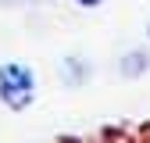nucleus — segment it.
Masks as SVG:
<instances>
[{
  "mask_svg": "<svg viewBox=\"0 0 150 143\" xmlns=\"http://www.w3.org/2000/svg\"><path fill=\"white\" fill-rule=\"evenodd\" d=\"M36 97H40V79H36L32 64L18 61V57L0 64V104L11 115H25L36 104Z\"/></svg>",
  "mask_w": 150,
  "mask_h": 143,
  "instance_id": "obj_1",
  "label": "nucleus"
},
{
  "mask_svg": "<svg viewBox=\"0 0 150 143\" xmlns=\"http://www.w3.org/2000/svg\"><path fill=\"white\" fill-rule=\"evenodd\" d=\"M118 72H122V79H139L150 72V50L146 47H132V50H125L122 57H118Z\"/></svg>",
  "mask_w": 150,
  "mask_h": 143,
  "instance_id": "obj_2",
  "label": "nucleus"
},
{
  "mask_svg": "<svg viewBox=\"0 0 150 143\" xmlns=\"http://www.w3.org/2000/svg\"><path fill=\"white\" fill-rule=\"evenodd\" d=\"M89 75H93V64L82 57V54H68V57H61V79L68 86H82Z\"/></svg>",
  "mask_w": 150,
  "mask_h": 143,
  "instance_id": "obj_3",
  "label": "nucleus"
},
{
  "mask_svg": "<svg viewBox=\"0 0 150 143\" xmlns=\"http://www.w3.org/2000/svg\"><path fill=\"white\" fill-rule=\"evenodd\" d=\"M71 4L79 7V11H97V7H104V4H107V0H71Z\"/></svg>",
  "mask_w": 150,
  "mask_h": 143,
  "instance_id": "obj_4",
  "label": "nucleus"
},
{
  "mask_svg": "<svg viewBox=\"0 0 150 143\" xmlns=\"http://www.w3.org/2000/svg\"><path fill=\"white\" fill-rule=\"evenodd\" d=\"M146 40H150V22H146Z\"/></svg>",
  "mask_w": 150,
  "mask_h": 143,
  "instance_id": "obj_5",
  "label": "nucleus"
}]
</instances>
